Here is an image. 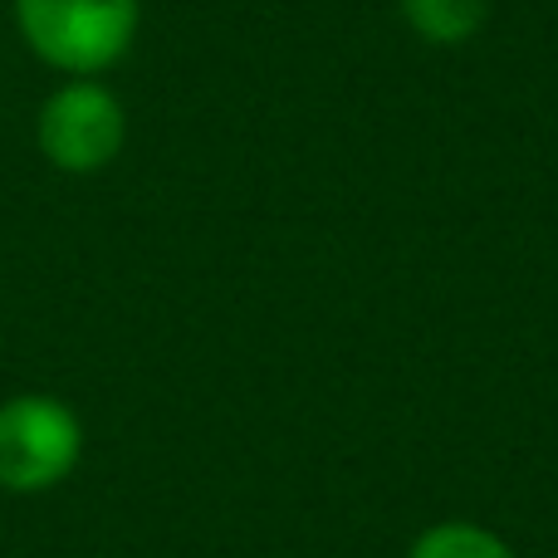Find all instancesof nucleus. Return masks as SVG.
Returning <instances> with one entry per match:
<instances>
[{"label": "nucleus", "mask_w": 558, "mask_h": 558, "mask_svg": "<svg viewBox=\"0 0 558 558\" xmlns=\"http://www.w3.org/2000/svg\"><path fill=\"white\" fill-rule=\"evenodd\" d=\"M15 25L49 69L94 78L133 49L143 0H15Z\"/></svg>", "instance_id": "nucleus-1"}, {"label": "nucleus", "mask_w": 558, "mask_h": 558, "mask_svg": "<svg viewBox=\"0 0 558 558\" xmlns=\"http://www.w3.org/2000/svg\"><path fill=\"white\" fill-rule=\"evenodd\" d=\"M78 456H84V422L74 407L45 392H20L0 402V490H54L74 475Z\"/></svg>", "instance_id": "nucleus-2"}, {"label": "nucleus", "mask_w": 558, "mask_h": 558, "mask_svg": "<svg viewBox=\"0 0 558 558\" xmlns=\"http://www.w3.org/2000/svg\"><path fill=\"white\" fill-rule=\"evenodd\" d=\"M35 143L54 172L94 177L123 153L128 113L113 88L94 84V78H69L39 108Z\"/></svg>", "instance_id": "nucleus-3"}, {"label": "nucleus", "mask_w": 558, "mask_h": 558, "mask_svg": "<svg viewBox=\"0 0 558 558\" xmlns=\"http://www.w3.org/2000/svg\"><path fill=\"white\" fill-rule=\"evenodd\" d=\"M397 10H402V20L426 45H441V49H456V45H465V39H475L485 15H490L485 0H397Z\"/></svg>", "instance_id": "nucleus-4"}, {"label": "nucleus", "mask_w": 558, "mask_h": 558, "mask_svg": "<svg viewBox=\"0 0 558 558\" xmlns=\"http://www.w3.org/2000/svg\"><path fill=\"white\" fill-rule=\"evenodd\" d=\"M407 558H514V549L500 534L485 530V524L446 520V524H432V530L412 544Z\"/></svg>", "instance_id": "nucleus-5"}]
</instances>
